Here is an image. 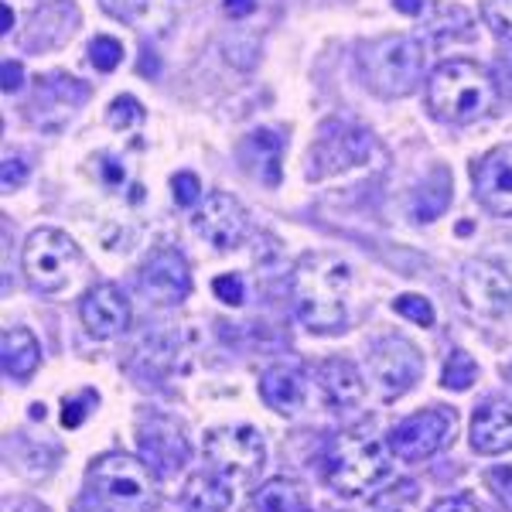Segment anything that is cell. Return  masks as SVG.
<instances>
[{"label":"cell","mask_w":512,"mask_h":512,"mask_svg":"<svg viewBox=\"0 0 512 512\" xmlns=\"http://www.w3.org/2000/svg\"><path fill=\"white\" fill-rule=\"evenodd\" d=\"M318 386L325 393V400L332 407H352V403L362 400L366 393V383H362L359 369L352 366L349 359H328L318 366Z\"/></svg>","instance_id":"18"},{"label":"cell","mask_w":512,"mask_h":512,"mask_svg":"<svg viewBox=\"0 0 512 512\" xmlns=\"http://www.w3.org/2000/svg\"><path fill=\"white\" fill-rule=\"evenodd\" d=\"M461 297L475 315L502 318L512 311V277L489 260H472L461 274Z\"/></svg>","instance_id":"11"},{"label":"cell","mask_w":512,"mask_h":512,"mask_svg":"<svg viewBox=\"0 0 512 512\" xmlns=\"http://www.w3.org/2000/svg\"><path fill=\"white\" fill-rule=\"evenodd\" d=\"M454 427H458V417H454L451 407H431L390 427L386 444L400 461H424L434 458L451 441Z\"/></svg>","instance_id":"8"},{"label":"cell","mask_w":512,"mask_h":512,"mask_svg":"<svg viewBox=\"0 0 512 512\" xmlns=\"http://www.w3.org/2000/svg\"><path fill=\"white\" fill-rule=\"evenodd\" d=\"M495 76H499L502 86L512 93V41H509V45H502L499 59H495Z\"/></svg>","instance_id":"38"},{"label":"cell","mask_w":512,"mask_h":512,"mask_svg":"<svg viewBox=\"0 0 512 512\" xmlns=\"http://www.w3.org/2000/svg\"><path fill=\"white\" fill-rule=\"evenodd\" d=\"M212 291H216L219 301H226V304H243L246 301V287H243V280H239L236 274H222L212 280Z\"/></svg>","instance_id":"33"},{"label":"cell","mask_w":512,"mask_h":512,"mask_svg":"<svg viewBox=\"0 0 512 512\" xmlns=\"http://www.w3.org/2000/svg\"><path fill=\"white\" fill-rule=\"evenodd\" d=\"M472 448L478 454H506L512 448V403L485 400L472 417Z\"/></svg>","instance_id":"17"},{"label":"cell","mask_w":512,"mask_h":512,"mask_svg":"<svg viewBox=\"0 0 512 512\" xmlns=\"http://www.w3.org/2000/svg\"><path fill=\"white\" fill-rule=\"evenodd\" d=\"M89 96V89L82 86L79 79L72 76H48V79H38V93H35V103H31V120H41L45 117V110H52V106H59L62 117L69 120L72 110L82 103V99Z\"/></svg>","instance_id":"21"},{"label":"cell","mask_w":512,"mask_h":512,"mask_svg":"<svg viewBox=\"0 0 512 512\" xmlns=\"http://www.w3.org/2000/svg\"><path fill=\"white\" fill-rule=\"evenodd\" d=\"M280 154H284V140L274 130H253L243 144V161L263 185H280Z\"/></svg>","instance_id":"22"},{"label":"cell","mask_w":512,"mask_h":512,"mask_svg":"<svg viewBox=\"0 0 512 512\" xmlns=\"http://www.w3.org/2000/svg\"><path fill=\"white\" fill-rule=\"evenodd\" d=\"M499 103V82L478 62L451 59L441 62L427 79V106L437 120L475 123L489 117Z\"/></svg>","instance_id":"2"},{"label":"cell","mask_w":512,"mask_h":512,"mask_svg":"<svg viewBox=\"0 0 512 512\" xmlns=\"http://www.w3.org/2000/svg\"><path fill=\"white\" fill-rule=\"evenodd\" d=\"M31 417H41V420H45V407H41V403H35V407H31Z\"/></svg>","instance_id":"44"},{"label":"cell","mask_w":512,"mask_h":512,"mask_svg":"<svg viewBox=\"0 0 512 512\" xmlns=\"http://www.w3.org/2000/svg\"><path fill=\"white\" fill-rule=\"evenodd\" d=\"M137 444H140V458H144L161 478L178 475L181 468L188 465V441L171 417H161V414L140 417Z\"/></svg>","instance_id":"10"},{"label":"cell","mask_w":512,"mask_h":512,"mask_svg":"<svg viewBox=\"0 0 512 512\" xmlns=\"http://www.w3.org/2000/svg\"><path fill=\"white\" fill-rule=\"evenodd\" d=\"M181 506H185V512H226L233 506V492H229V482L198 472L181 489Z\"/></svg>","instance_id":"23"},{"label":"cell","mask_w":512,"mask_h":512,"mask_svg":"<svg viewBox=\"0 0 512 512\" xmlns=\"http://www.w3.org/2000/svg\"><path fill=\"white\" fill-rule=\"evenodd\" d=\"M99 4H103L106 14H113L120 21H134L144 11V0H99Z\"/></svg>","instance_id":"35"},{"label":"cell","mask_w":512,"mask_h":512,"mask_svg":"<svg viewBox=\"0 0 512 512\" xmlns=\"http://www.w3.org/2000/svg\"><path fill=\"white\" fill-rule=\"evenodd\" d=\"M89 62H93L99 72H113L123 62V45L110 35H99L93 38V45H89Z\"/></svg>","instance_id":"28"},{"label":"cell","mask_w":512,"mask_h":512,"mask_svg":"<svg viewBox=\"0 0 512 512\" xmlns=\"http://www.w3.org/2000/svg\"><path fill=\"white\" fill-rule=\"evenodd\" d=\"M420 373H424V359H420L417 345L407 342V338H383L369 352V376H373L376 390L386 400H396V396L414 390Z\"/></svg>","instance_id":"9"},{"label":"cell","mask_w":512,"mask_h":512,"mask_svg":"<svg viewBox=\"0 0 512 512\" xmlns=\"http://www.w3.org/2000/svg\"><path fill=\"white\" fill-rule=\"evenodd\" d=\"M11 31V7H4V35Z\"/></svg>","instance_id":"43"},{"label":"cell","mask_w":512,"mask_h":512,"mask_svg":"<svg viewBox=\"0 0 512 512\" xmlns=\"http://www.w3.org/2000/svg\"><path fill=\"white\" fill-rule=\"evenodd\" d=\"M338 137H332V130L325 127V134L315 147H311V178H325L338 168H352L369 154L373 140H369L366 130L359 127H345V123H335Z\"/></svg>","instance_id":"16"},{"label":"cell","mask_w":512,"mask_h":512,"mask_svg":"<svg viewBox=\"0 0 512 512\" xmlns=\"http://www.w3.org/2000/svg\"><path fill=\"white\" fill-rule=\"evenodd\" d=\"M205 458H209L212 472L229 485H250L263 468L267 448L263 437L250 424L236 427H216L205 434Z\"/></svg>","instance_id":"7"},{"label":"cell","mask_w":512,"mask_h":512,"mask_svg":"<svg viewBox=\"0 0 512 512\" xmlns=\"http://www.w3.org/2000/svg\"><path fill=\"white\" fill-rule=\"evenodd\" d=\"M256 512H311L308 492L304 485H297L294 478H267L256 489L253 499Z\"/></svg>","instance_id":"24"},{"label":"cell","mask_w":512,"mask_h":512,"mask_svg":"<svg viewBox=\"0 0 512 512\" xmlns=\"http://www.w3.org/2000/svg\"><path fill=\"white\" fill-rule=\"evenodd\" d=\"M475 376H478V366H475L472 355L461 352V349H454V352L448 355V362H444L441 386H444V390H458V393H465L468 386L475 383Z\"/></svg>","instance_id":"26"},{"label":"cell","mask_w":512,"mask_h":512,"mask_svg":"<svg viewBox=\"0 0 512 512\" xmlns=\"http://www.w3.org/2000/svg\"><path fill=\"white\" fill-rule=\"evenodd\" d=\"M475 195L495 216L512 219V144H499L485 154L482 161H475L472 168Z\"/></svg>","instance_id":"14"},{"label":"cell","mask_w":512,"mask_h":512,"mask_svg":"<svg viewBox=\"0 0 512 512\" xmlns=\"http://www.w3.org/2000/svg\"><path fill=\"white\" fill-rule=\"evenodd\" d=\"M79 318L93 338H117L130 328V301L117 284H96L79 304Z\"/></svg>","instance_id":"15"},{"label":"cell","mask_w":512,"mask_h":512,"mask_svg":"<svg viewBox=\"0 0 512 512\" xmlns=\"http://www.w3.org/2000/svg\"><path fill=\"white\" fill-rule=\"evenodd\" d=\"M390 444L366 437L359 431H342L332 437L325 454L328 485L342 495H366L376 492L393 475Z\"/></svg>","instance_id":"5"},{"label":"cell","mask_w":512,"mask_h":512,"mask_svg":"<svg viewBox=\"0 0 512 512\" xmlns=\"http://www.w3.org/2000/svg\"><path fill=\"white\" fill-rule=\"evenodd\" d=\"M431 512H482V509H478L472 499H465V495H454V499H441V502H434Z\"/></svg>","instance_id":"39"},{"label":"cell","mask_w":512,"mask_h":512,"mask_svg":"<svg viewBox=\"0 0 512 512\" xmlns=\"http://www.w3.org/2000/svg\"><path fill=\"white\" fill-rule=\"evenodd\" d=\"M99 393L93 390H82L79 396H65V410H62V424L65 427H79L82 420L89 417V410H96Z\"/></svg>","instance_id":"31"},{"label":"cell","mask_w":512,"mask_h":512,"mask_svg":"<svg viewBox=\"0 0 512 512\" xmlns=\"http://www.w3.org/2000/svg\"><path fill=\"white\" fill-rule=\"evenodd\" d=\"M427 48L420 38L386 35L359 48V72L376 96H410L424 82Z\"/></svg>","instance_id":"4"},{"label":"cell","mask_w":512,"mask_h":512,"mask_svg":"<svg viewBox=\"0 0 512 512\" xmlns=\"http://www.w3.org/2000/svg\"><path fill=\"white\" fill-rule=\"evenodd\" d=\"M0 72H4V93H18L21 82H24V69H21V62L4 59V65H0Z\"/></svg>","instance_id":"37"},{"label":"cell","mask_w":512,"mask_h":512,"mask_svg":"<svg viewBox=\"0 0 512 512\" xmlns=\"http://www.w3.org/2000/svg\"><path fill=\"white\" fill-rule=\"evenodd\" d=\"M28 181V164L21 158H7L4 161V188H18Z\"/></svg>","instance_id":"36"},{"label":"cell","mask_w":512,"mask_h":512,"mask_svg":"<svg viewBox=\"0 0 512 512\" xmlns=\"http://www.w3.org/2000/svg\"><path fill=\"white\" fill-rule=\"evenodd\" d=\"M396 4V11H403V14H420L424 11V0H393Z\"/></svg>","instance_id":"42"},{"label":"cell","mask_w":512,"mask_h":512,"mask_svg":"<svg viewBox=\"0 0 512 512\" xmlns=\"http://www.w3.org/2000/svg\"><path fill=\"white\" fill-rule=\"evenodd\" d=\"M482 21L495 38L512 41V0H482Z\"/></svg>","instance_id":"27"},{"label":"cell","mask_w":512,"mask_h":512,"mask_svg":"<svg viewBox=\"0 0 512 512\" xmlns=\"http://www.w3.org/2000/svg\"><path fill=\"white\" fill-rule=\"evenodd\" d=\"M140 291L154 304H178L192 294V270L175 246H158L140 267Z\"/></svg>","instance_id":"12"},{"label":"cell","mask_w":512,"mask_h":512,"mask_svg":"<svg viewBox=\"0 0 512 512\" xmlns=\"http://www.w3.org/2000/svg\"><path fill=\"white\" fill-rule=\"evenodd\" d=\"M256 11V0H226V14L229 18H246Z\"/></svg>","instance_id":"40"},{"label":"cell","mask_w":512,"mask_h":512,"mask_svg":"<svg viewBox=\"0 0 512 512\" xmlns=\"http://www.w3.org/2000/svg\"><path fill=\"white\" fill-rule=\"evenodd\" d=\"M171 188H175L178 205H195L198 198H202V185H198V178L192 175V171H181V175H175Z\"/></svg>","instance_id":"34"},{"label":"cell","mask_w":512,"mask_h":512,"mask_svg":"<svg viewBox=\"0 0 512 512\" xmlns=\"http://www.w3.org/2000/svg\"><path fill=\"white\" fill-rule=\"evenodd\" d=\"M144 117H147L144 106H140L134 96H117L110 103V123L117 130H137L140 123H144Z\"/></svg>","instance_id":"29"},{"label":"cell","mask_w":512,"mask_h":512,"mask_svg":"<svg viewBox=\"0 0 512 512\" xmlns=\"http://www.w3.org/2000/svg\"><path fill=\"white\" fill-rule=\"evenodd\" d=\"M72 512H110V509H106L93 492H86L82 499H76V506H72Z\"/></svg>","instance_id":"41"},{"label":"cell","mask_w":512,"mask_h":512,"mask_svg":"<svg viewBox=\"0 0 512 512\" xmlns=\"http://www.w3.org/2000/svg\"><path fill=\"white\" fill-rule=\"evenodd\" d=\"M393 311H396V315H403V318H410V321H417V325H424V328L434 325L431 301H427V297H420V294H400L393 301Z\"/></svg>","instance_id":"30"},{"label":"cell","mask_w":512,"mask_h":512,"mask_svg":"<svg viewBox=\"0 0 512 512\" xmlns=\"http://www.w3.org/2000/svg\"><path fill=\"white\" fill-rule=\"evenodd\" d=\"M192 229L216 250H233L246 236V209L226 192H212L192 216Z\"/></svg>","instance_id":"13"},{"label":"cell","mask_w":512,"mask_h":512,"mask_svg":"<svg viewBox=\"0 0 512 512\" xmlns=\"http://www.w3.org/2000/svg\"><path fill=\"white\" fill-rule=\"evenodd\" d=\"M448 202H451V178H448V171L437 168L434 178L427 181V185L420 188L417 198H414V219L431 222V219L441 216L444 209H448Z\"/></svg>","instance_id":"25"},{"label":"cell","mask_w":512,"mask_h":512,"mask_svg":"<svg viewBox=\"0 0 512 512\" xmlns=\"http://www.w3.org/2000/svg\"><path fill=\"white\" fill-rule=\"evenodd\" d=\"M506 376H509V379H512V366H509V369H506Z\"/></svg>","instance_id":"45"},{"label":"cell","mask_w":512,"mask_h":512,"mask_svg":"<svg viewBox=\"0 0 512 512\" xmlns=\"http://www.w3.org/2000/svg\"><path fill=\"white\" fill-rule=\"evenodd\" d=\"M0 355H4V373L24 383V379L35 376V369L41 362V345L28 328L14 325V328H4V335H0Z\"/></svg>","instance_id":"19"},{"label":"cell","mask_w":512,"mask_h":512,"mask_svg":"<svg viewBox=\"0 0 512 512\" xmlns=\"http://www.w3.org/2000/svg\"><path fill=\"white\" fill-rule=\"evenodd\" d=\"M79 260V246L62 229H35L21 253L24 277L41 294H55L69 287V280L79 270Z\"/></svg>","instance_id":"6"},{"label":"cell","mask_w":512,"mask_h":512,"mask_svg":"<svg viewBox=\"0 0 512 512\" xmlns=\"http://www.w3.org/2000/svg\"><path fill=\"white\" fill-rule=\"evenodd\" d=\"M485 485H489V489L495 492V499L512 512V465L492 468V472L485 475Z\"/></svg>","instance_id":"32"},{"label":"cell","mask_w":512,"mask_h":512,"mask_svg":"<svg viewBox=\"0 0 512 512\" xmlns=\"http://www.w3.org/2000/svg\"><path fill=\"white\" fill-rule=\"evenodd\" d=\"M349 267L332 253H308L294 267L291 294L294 311L311 332L335 335L345 328V291H349Z\"/></svg>","instance_id":"1"},{"label":"cell","mask_w":512,"mask_h":512,"mask_svg":"<svg viewBox=\"0 0 512 512\" xmlns=\"http://www.w3.org/2000/svg\"><path fill=\"white\" fill-rule=\"evenodd\" d=\"M86 489L110 512H151L158 509V472L144 458L110 451L96 458L86 472Z\"/></svg>","instance_id":"3"},{"label":"cell","mask_w":512,"mask_h":512,"mask_svg":"<svg viewBox=\"0 0 512 512\" xmlns=\"http://www.w3.org/2000/svg\"><path fill=\"white\" fill-rule=\"evenodd\" d=\"M260 396L277 414H297L304 403V379L291 366H270L260 376Z\"/></svg>","instance_id":"20"}]
</instances>
